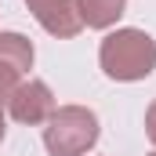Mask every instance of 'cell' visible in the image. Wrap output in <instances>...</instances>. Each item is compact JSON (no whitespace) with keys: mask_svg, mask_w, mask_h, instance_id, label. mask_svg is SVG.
<instances>
[{"mask_svg":"<svg viewBox=\"0 0 156 156\" xmlns=\"http://www.w3.org/2000/svg\"><path fill=\"white\" fill-rule=\"evenodd\" d=\"M98 62L109 80H120V83L145 80L156 69V40L145 29H116L102 40Z\"/></svg>","mask_w":156,"mask_h":156,"instance_id":"6da1fadb","label":"cell"},{"mask_svg":"<svg viewBox=\"0 0 156 156\" xmlns=\"http://www.w3.org/2000/svg\"><path fill=\"white\" fill-rule=\"evenodd\" d=\"M98 142V116L87 105H62L44 127V145L51 156H83Z\"/></svg>","mask_w":156,"mask_h":156,"instance_id":"7a4b0ae2","label":"cell"},{"mask_svg":"<svg viewBox=\"0 0 156 156\" xmlns=\"http://www.w3.org/2000/svg\"><path fill=\"white\" fill-rule=\"evenodd\" d=\"M7 109H11V116L18 120V123L37 127V123H47L58 105H55V94H51V87H47L44 80H22V83L15 87Z\"/></svg>","mask_w":156,"mask_h":156,"instance_id":"3957f363","label":"cell"},{"mask_svg":"<svg viewBox=\"0 0 156 156\" xmlns=\"http://www.w3.org/2000/svg\"><path fill=\"white\" fill-rule=\"evenodd\" d=\"M26 7L33 11L40 26L58 40H69L83 29L80 22V11H76V0H26Z\"/></svg>","mask_w":156,"mask_h":156,"instance_id":"277c9868","label":"cell"},{"mask_svg":"<svg viewBox=\"0 0 156 156\" xmlns=\"http://www.w3.org/2000/svg\"><path fill=\"white\" fill-rule=\"evenodd\" d=\"M0 66L26 76L33 69V44L22 33H0Z\"/></svg>","mask_w":156,"mask_h":156,"instance_id":"5b68a950","label":"cell"},{"mask_svg":"<svg viewBox=\"0 0 156 156\" xmlns=\"http://www.w3.org/2000/svg\"><path fill=\"white\" fill-rule=\"evenodd\" d=\"M127 0H76V11H80V22L87 29H109L123 15Z\"/></svg>","mask_w":156,"mask_h":156,"instance_id":"8992f818","label":"cell"},{"mask_svg":"<svg viewBox=\"0 0 156 156\" xmlns=\"http://www.w3.org/2000/svg\"><path fill=\"white\" fill-rule=\"evenodd\" d=\"M18 83H22V76H18L15 69H4V66H0V109L11 102V94H15Z\"/></svg>","mask_w":156,"mask_h":156,"instance_id":"52a82bcc","label":"cell"},{"mask_svg":"<svg viewBox=\"0 0 156 156\" xmlns=\"http://www.w3.org/2000/svg\"><path fill=\"white\" fill-rule=\"evenodd\" d=\"M145 134H149V142L156 145V98H153V105L145 109Z\"/></svg>","mask_w":156,"mask_h":156,"instance_id":"ba28073f","label":"cell"},{"mask_svg":"<svg viewBox=\"0 0 156 156\" xmlns=\"http://www.w3.org/2000/svg\"><path fill=\"white\" fill-rule=\"evenodd\" d=\"M4 134H7V123H4V109H0V142H4Z\"/></svg>","mask_w":156,"mask_h":156,"instance_id":"9c48e42d","label":"cell"},{"mask_svg":"<svg viewBox=\"0 0 156 156\" xmlns=\"http://www.w3.org/2000/svg\"><path fill=\"white\" fill-rule=\"evenodd\" d=\"M149 156H156V153H149Z\"/></svg>","mask_w":156,"mask_h":156,"instance_id":"30bf717a","label":"cell"}]
</instances>
